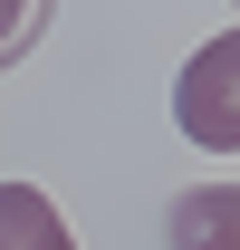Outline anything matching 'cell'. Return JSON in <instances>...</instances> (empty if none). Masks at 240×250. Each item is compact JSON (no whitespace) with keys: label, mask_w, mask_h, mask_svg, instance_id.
Instances as JSON below:
<instances>
[{"label":"cell","mask_w":240,"mask_h":250,"mask_svg":"<svg viewBox=\"0 0 240 250\" xmlns=\"http://www.w3.org/2000/svg\"><path fill=\"white\" fill-rule=\"evenodd\" d=\"M221 77H231V39H211L202 58L182 67V125L211 135V145H231V106H221Z\"/></svg>","instance_id":"7a4b0ae2"},{"label":"cell","mask_w":240,"mask_h":250,"mask_svg":"<svg viewBox=\"0 0 240 250\" xmlns=\"http://www.w3.org/2000/svg\"><path fill=\"white\" fill-rule=\"evenodd\" d=\"M0 250H77V231L39 183H0Z\"/></svg>","instance_id":"6da1fadb"},{"label":"cell","mask_w":240,"mask_h":250,"mask_svg":"<svg viewBox=\"0 0 240 250\" xmlns=\"http://www.w3.org/2000/svg\"><path fill=\"white\" fill-rule=\"evenodd\" d=\"M29 29H39V10H0V58H10V48H29Z\"/></svg>","instance_id":"277c9868"},{"label":"cell","mask_w":240,"mask_h":250,"mask_svg":"<svg viewBox=\"0 0 240 250\" xmlns=\"http://www.w3.org/2000/svg\"><path fill=\"white\" fill-rule=\"evenodd\" d=\"M221 231H231V183L182 192V202H173V250H231Z\"/></svg>","instance_id":"3957f363"}]
</instances>
